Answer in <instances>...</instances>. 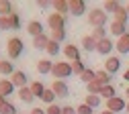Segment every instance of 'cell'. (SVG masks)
Wrapping results in <instances>:
<instances>
[{
	"label": "cell",
	"mask_w": 129,
	"mask_h": 114,
	"mask_svg": "<svg viewBox=\"0 0 129 114\" xmlns=\"http://www.w3.org/2000/svg\"><path fill=\"white\" fill-rule=\"evenodd\" d=\"M27 33H29V35L31 37H39V35H43V25L39 23V21H31L29 25H27Z\"/></svg>",
	"instance_id": "obj_15"
},
{
	"label": "cell",
	"mask_w": 129,
	"mask_h": 114,
	"mask_svg": "<svg viewBox=\"0 0 129 114\" xmlns=\"http://www.w3.org/2000/svg\"><path fill=\"white\" fill-rule=\"evenodd\" d=\"M90 37H92L96 43H99V41H103V39H107V29H94Z\"/></svg>",
	"instance_id": "obj_35"
},
{
	"label": "cell",
	"mask_w": 129,
	"mask_h": 114,
	"mask_svg": "<svg viewBox=\"0 0 129 114\" xmlns=\"http://www.w3.org/2000/svg\"><path fill=\"white\" fill-rule=\"evenodd\" d=\"M51 41L55 43H61V41H66V31H51Z\"/></svg>",
	"instance_id": "obj_36"
},
{
	"label": "cell",
	"mask_w": 129,
	"mask_h": 114,
	"mask_svg": "<svg viewBox=\"0 0 129 114\" xmlns=\"http://www.w3.org/2000/svg\"><path fill=\"white\" fill-rule=\"evenodd\" d=\"M51 75H53L55 79H66V77L74 75V71H72V63H66V61H57V63H53Z\"/></svg>",
	"instance_id": "obj_3"
},
{
	"label": "cell",
	"mask_w": 129,
	"mask_h": 114,
	"mask_svg": "<svg viewBox=\"0 0 129 114\" xmlns=\"http://www.w3.org/2000/svg\"><path fill=\"white\" fill-rule=\"evenodd\" d=\"M125 98H127V102H129V88L125 90Z\"/></svg>",
	"instance_id": "obj_45"
},
{
	"label": "cell",
	"mask_w": 129,
	"mask_h": 114,
	"mask_svg": "<svg viewBox=\"0 0 129 114\" xmlns=\"http://www.w3.org/2000/svg\"><path fill=\"white\" fill-rule=\"evenodd\" d=\"M51 6H53V8H55V12H57V14H61V16L70 14V4H68V0H53Z\"/></svg>",
	"instance_id": "obj_14"
},
{
	"label": "cell",
	"mask_w": 129,
	"mask_h": 114,
	"mask_svg": "<svg viewBox=\"0 0 129 114\" xmlns=\"http://www.w3.org/2000/svg\"><path fill=\"white\" fill-rule=\"evenodd\" d=\"M125 106H127V102H125V98H121V96H115V98H111V100H107V110L109 112H123L125 110Z\"/></svg>",
	"instance_id": "obj_6"
},
{
	"label": "cell",
	"mask_w": 129,
	"mask_h": 114,
	"mask_svg": "<svg viewBox=\"0 0 129 114\" xmlns=\"http://www.w3.org/2000/svg\"><path fill=\"white\" fill-rule=\"evenodd\" d=\"M119 6H121V4L117 2V0H107V2H105V8H103V10H105L107 14H115V12L119 10Z\"/></svg>",
	"instance_id": "obj_28"
},
{
	"label": "cell",
	"mask_w": 129,
	"mask_h": 114,
	"mask_svg": "<svg viewBox=\"0 0 129 114\" xmlns=\"http://www.w3.org/2000/svg\"><path fill=\"white\" fill-rule=\"evenodd\" d=\"M0 114H17V106L10 104V102H6L2 108H0Z\"/></svg>",
	"instance_id": "obj_37"
},
{
	"label": "cell",
	"mask_w": 129,
	"mask_h": 114,
	"mask_svg": "<svg viewBox=\"0 0 129 114\" xmlns=\"http://www.w3.org/2000/svg\"><path fill=\"white\" fill-rule=\"evenodd\" d=\"M19 98H21V100H23L25 104H31V102L35 100V96H33V92H31V88H29V86L19 90Z\"/></svg>",
	"instance_id": "obj_20"
},
{
	"label": "cell",
	"mask_w": 129,
	"mask_h": 114,
	"mask_svg": "<svg viewBox=\"0 0 129 114\" xmlns=\"http://www.w3.org/2000/svg\"><path fill=\"white\" fill-rule=\"evenodd\" d=\"M76 114H94V112H92V108H90V106H86V104H80V106L76 108Z\"/></svg>",
	"instance_id": "obj_38"
},
{
	"label": "cell",
	"mask_w": 129,
	"mask_h": 114,
	"mask_svg": "<svg viewBox=\"0 0 129 114\" xmlns=\"http://www.w3.org/2000/svg\"><path fill=\"white\" fill-rule=\"evenodd\" d=\"M14 71V63H10V59H0V75H12Z\"/></svg>",
	"instance_id": "obj_16"
},
{
	"label": "cell",
	"mask_w": 129,
	"mask_h": 114,
	"mask_svg": "<svg viewBox=\"0 0 129 114\" xmlns=\"http://www.w3.org/2000/svg\"><path fill=\"white\" fill-rule=\"evenodd\" d=\"M86 90H88V94H94V96H101V90H103V86L99 84V81H90V84H86Z\"/></svg>",
	"instance_id": "obj_32"
},
{
	"label": "cell",
	"mask_w": 129,
	"mask_h": 114,
	"mask_svg": "<svg viewBox=\"0 0 129 114\" xmlns=\"http://www.w3.org/2000/svg\"><path fill=\"white\" fill-rule=\"evenodd\" d=\"M51 69H53V61H49V59H39V61H37V71H39L41 75L51 73Z\"/></svg>",
	"instance_id": "obj_17"
},
{
	"label": "cell",
	"mask_w": 129,
	"mask_h": 114,
	"mask_svg": "<svg viewBox=\"0 0 129 114\" xmlns=\"http://www.w3.org/2000/svg\"><path fill=\"white\" fill-rule=\"evenodd\" d=\"M119 69H121V59H119V57H113V55L107 57V61H105V71L113 75V73H117Z\"/></svg>",
	"instance_id": "obj_11"
},
{
	"label": "cell",
	"mask_w": 129,
	"mask_h": 114,
	"mask_svg": "<svg viewBox=\"0 0 129 114\" xmlns=\"http://www.w3.org/2000/svg\"><path fill=\"white\" fill-rule=\"evenodd\" d=\"M109 23V14L103 8H94L92 12H88V25L94 29H105V25Z\"/></svg>",
	"instance_id": "obj_1"
},
{
	"label": "cell",
	"mask_w": 129,
	"mask_h": 114,
	"mask_svg": "<svg viewBox=\"0 0 129 114\" xmlns=\"http://www.w3.org/2000/svg\"><path fill=\"white\" fill-rule=\"evenodd\" d=\"M14 92V86H12V81L10 79H0V96H10Z\"/></svg>",
	"instance_id": "obj_19"
},
{
	"label": "cell",
	"mask_w": 129,
	"mask_h": 114,
	"mask_svg": "<svg viewBox=\"0 0 129 114\" xmlns=\"http://www.w3.org/2000/svg\"><path fill=\"white\" fill-rule=\"evenodd\" d=\"M4 104H6V98H4V96H0V108H2Z\"/></svg>",
	"instance_id": "obj_43"
},
{
	"label": "cell",
	"mask_w": 129,
	"mask_h": 114,
	"mask_svg": "<svg viewBox=\"0 0 129 114\" xmlns=\"http://www.w3.org/2000/svg\"><path fill=\"white\" fill-rule=\"evenodd\" d=\"M115 49L121 53V55H125V53H129V33H125L123 37H119L117 39V43H115Z\"/></svg>",
	"instance_id": "obj_13"
},
{
	"label": "cell",
	"mask_w": 129,
	"mask_h": 114,
	"mask_svg": "<svg viewBox=\"0 0 129 114\" xmlns=\"http://www.w3.org/2000/svg\"><path fill=\"white\" fill-rule=\"evenodd\" d=\"M101 114H115V112H109V110H105V112H101Z\"/></svg>",
	"instance_id": "obj_46"
},
{
	"label": "cell",
	"mask_w": 129,
	"mask_h": 114,
	"mask_svg": "<svg viewBox=\"0 0 129 114\" xmlns=\"http://www.w3.org/2000/svg\"><path fill=\"white\" fill-rule=\"evenodd\" d=\"M37 6H39L41 10H45V8H49V6H51V2H47V0H39Z\"/></svg>",
	"instance_id": "obj_41"
},
{
	"label": "cell",
	"mask_w": 129,
	"mask_h": 114,
	"mask_svg": "<svg viewBox=\"0 0 129 114\" xmlns=\"http://www.w3.org/2000/svg\"><path fill=\"white\" fill-rule=\"evenodd\" d=\"M27 79H29V75H27L25 71H19V69L10 75L12 86H14V88H19V90H21V88H27Z\"/></svg>",
	"instance_id": "obj_10"
},
{
	"label": "cell",
	"mask_w": 129,
	"mask_h": 114,
	"mask_svg": "<svg viewBox=\"0 0 129 114\" xmlns=\"http://www.w3.org/2000/svg\"><path fill=\"white\" fill-rule=\"evenodd\" d=\"M125 8H127V14H129V2H127V6H125Z\"/></svg>",
	"instance_id": "obj_48"
},
{
	"label": "cell",
	"mask_w": 129,
	"mask_h": 114,
	"mask_svg": "<svg viewBox=\"0 0 129 114\" xmlns=\"http://www.w3.org/2000/svg\"><path fill=\"white\" fill-rule=\"evenodd\" d=\"M14 12V6L8 2V0H0V16H8Z\"/></svg>",
	"instance_id": "obj_23"
},
{
	"label": "cell",
	"mask_w": 129,
	"mask_h": 114,
	"mask_svg": "<svg viewBox=\"0 0 129 114\" xmlns=\"http://www.w3.org/2000/svg\"><path fill=\"white\" fill-rule=\"evenodd\" d=\"M84 69H86V65H84V61H82V59L72 63V71H74L76 75H82V73H84Z\"/></svg>",
	"instance_id": "obj_34"
},
{
	"label": "cell",
	"mask_w": 129,
	"mask_h": 114,
	"mask_svg": "<svg viewBox=\"0 0 129 114\" xmlns=\"http://www.w3.org/2000/svg\"><path fill=\"white\" fill-rule=\"evenodd\" d=\"M45 51L49 53V55H59V43H55V41L49 39V43H47V47H45Z\"/></svg>",
	"instance_id": "obj_33"
},
{
	"label": "cell",
	"mask_w": 129,
	"mask_h": 114,
	"mask_svg": "<svg viewBox=\"0 0 129 114\" xmlns=\"http://www.w3.org/2000/svg\"><path fill=\"white\" fill-rule=\"evenodd\" d=\"M123 79H125V81H129V69H125V73H123Z\"/></svg>",
	"instance_id": "obj_44"
},
{
	"label": "cell",
	"mask_w": 129,
	"mask_h": 114,
	"mask_svg": "<svg viewBox=\"0 0 129 114\" xmlns=\"http://www.w3.org/2000/svg\"><path fill=\"white\" fill-rule=\"evenodd\" d=\"M115 96H117V90H115V86H113V84L103 86V90H101V98H105V100H111V98H115Z\"/></svg>",
	"instance_id": "obj_21"
},
{
	"label": "cell",
	"mask_w": 129,
	"mask_h": 114,
	"mask_svg": "<svg viewBox=\"0 0 129 114\" xmlns=\"http://www.w3.org/2000/svg\"><path fill=\"white\" fill-rule=\"evenodd\" d=\"M61 114H76L74 106H61Z\"/></svg>",
	"instance_id": "obj_40"
},
{
	"label": "cell",
	"mask_w": 129,
	"mask_h": 114,
	"mask_svg": "<svg viewBox=\"0 0 129 114\" xmlns=\"http://www.w3.org/2000/svg\"><path fill=\"white\" fill-rule=\"evenodd\" d=\"M101 100H103L101 96H94V94H88V96L84 98V104H86V106H90V108L94 110V108H99V106H101Z\"/></svg>",
	"instance_id": "obj_22"
},
{
	"label": "cell",
	"mask_w": 129,
	"mask_h": 114,
	"mask_svg": "<svg viewBox=\"0 0 129 114\" xmlns=\"http://www.w3.org/2000/svg\"><path fill=\"white\" fill-rule=\"evenodd\" d=\"M125 112H127V114H129V102H127V106H125Z\"/></svg>",
	"instance_id": "obj_47"
},
{
	"label": "cell",
	"mask_w": 129,
	"mask_h": 114,
	"mask_svg": "<svg viewBox=\"0 0 129 114\" xmlns=\"http://www.w3.org/2000/svg\"><path fill=\"white\" fill-rule=\"evenodd\" d=\"M23 49H25V45H23V39H21V37H10L8 43H6L8 59H19V57L23 55Z\"/></svg>",
	"instance_id": "obj_2"
},
{
	"label": "cell",
	"mask_w": 129,
	"mask_h": 114,
	"mask_svg": "<svg viewBox=\"0 0 129 114\" xmlns=\"http://www.w3.org/2000/svg\"><path fill=\"white\" fill-rule=\"evenodd\" d=\"M51 92L57 96V98H66L68 94H70V88H68V84L63 79H53L51 81Z\"/></svg>",
	"instance_id": "obj_7"
},
{
	"label": "cell",
	"mask_w": 129,
	"mask_h": 114,
	"mask_svg": "<svg viewBox=\"0 0 129 114\" xmlns=\"http://www.w3.org/2000/svg\"><path fill=\"white\" fill-rule=\"evenodd\" d=\"M29 114H45V110H43V108H33Z\"/></svg>",
	"instance_id": "obj_42"
},
{
	"label": "cell",
	"mask_w": 129,
	"mask_h": 114,
	"mask_svg": "<svg viewBox=\"0 0 129 114\" xmlns=\"http://www.w3.org/2000/svg\"><path fill=\"white\" fill-rule=\"evenodd\" d=\"M29 88H31V92H33V96L41 100V96H43V92H45V86L41 84V81H33Z\"/></svg>",
	"instance_id": "obj_26"
},
{
	"label": "cell",
	"mask_w": 129,
	"mask_h": 114,
	"mask_svg": "<svg viewBox=\"0 0 129 114\" xmlns=\"http://www.w3.org/2000/svg\"><path fill=\"white\" fill-rule=\"evenodd\" d=\"M55 94L51 92V88H45V92H43V96H41V100L47 104V106H51V104H55Z\"/></svg>",
	"instance_id": "obj_27"
},
{
	"label": "cell",
	"mask_w": 129,
	"mask_h": 114,
	"mask_svg": "<svg viewBox=\"0 0 129 114\" xmlns=\"http://www.w3.org/2000/svg\"><path fill=\"white\" fill-rule=\"evenodd\" d=\"M63 55H66V59L70 61V63H74V61H80V49L76 47V45H66L63 47Z\"/></svg>",
	"instance_id": "obj_12"
},
{
	"label": "cell",
	"mask_w": 129,
	"mask_h": 114,
	"mask_svg": "<svg viewBox=\"0 0 129 114\" xmlns=\"http://www.w3.org/2000/svg\"><path fill=\"white\" fill-rule=\"evenodd\" d=\"M127 19H129L127 8H125V6H119V10L115 12V21H117V23H123V25H127Z\"/></svg>",
	"instance_id": "obj_29"
},
{
	"label": "cell",
	"mask_w": 129,
	"mask_h": 114,
	"mask_svg": "<svg viewBox=\"0 0 129 114\" xmlns=\"http://www.w3.org/2000/svg\"><path fill=\"white\" fill-rule=\"evenodd\" d=\"M68 4H70V14H74V16L86 14V2L84 0H68Z\"/></svg>",
	"instance_id": "obj_9"
},
{
	"label": "cell",
	"mask_w": 129,
	"mask_h": 114,
	"mask_svg": "<svg viewBox=\"0 0 129 114\" xmlns=\"http://www.w3.org/2000/svg\"><path fill=\"white\" fill-rule=\"evenodd\" d=\"M0 29L2 31H17V29H21V16L17 14V12H12V14H8V16H0Z\"/></svg>",
	"instance_id": "obj_4"
},
{
	"label": "cell",
	"mask_w": 129,
	"mask_h": 114,
	"mask_svg": "<svg viewBox=\"0 0 129 114\" xmlns=\"http://www.w3.org/2000/svg\"><path fill=\"white\" fill-rule=\"evenodd\" d=\"M80 79H82L84 84H90V81H94V79H96V71H94V69H88V67H86V69H84V73L80 75Z\"/></svg>",
	"instance_id": "obj_31"
},
{
	"label": "cell",
	"mask_w": 129,
	"mask_h": 114,
	"mask_svg": "<svg viewBox=\"0 0 129 114\" xmlns=\"http://www.w3.org/2000/svg\"><path fill=\"white\" fill-rule=\"evenodd\" d=\"M96 81H99L101 86H109L111 84V73H107L105 69H99L96 71Z\"/></svg>",
	"instance_id": "obj_25"
},
{
	"label": "cell",
	"mask_w": 129,
	"mask_h": 114,
	"mask_svg": "<svg viewBox=\"0 0 129 114\" xmlns=\"http://www.w3.org/2000/svg\"><path fill=\"white\" fill-rule=\"evenodd\" d=\"M45 114H61V108H59L57 104H51V106H47Z\"/></svg>",
	"instance_id": "obj_39"
},
{
	"label": "cell",
	"mask_w": 129,
	"mask_h": 114,
	"mask_svg": "<svg viewBox=\"0 0 129 114\" xmlns=\"http://www.w3.org/2000/svg\"><path fill=\"white\" fill-rule=\"evenodd\" d=\"M113 49H115V43H113L109 37L96 43V53H101V55H105V57H111V51H113Z\"/></svg>",
	"instance_id": "obj_8"
},
{
	"label": "cell",
	"mask_w": 129,
	"mask_h": 114,
	"mask_svg": "<svg viewBox=\"0 0 129 114\" xmlns=\"http://www.w3.org/2000/svg\"><path fill=\"white\" fill-rule=\"evenodd\" d=\"M109 31H111L115 37H123L125 33H127V25H123V23H117V21H113V23H111V27H109Z\"/></svg>",
	"instance_id": "obj_18"
},
{
	"label": "cell",
	"mask_w": 129,
	"mask_h": 114,
	"mask_svg": "<svg viewBox=\"0 0 129 114\" xmlns=\"http://www.w3.org/2000/svg\"><path fill=\"white\" fill-rule=\"evenodd\" d=\"M47 27H49L51 31H63V29H66V16H61L57 12L49 14V16H47Z\"/></svg>",
	"instance_id": "obj_5"
},
{
	"label": "cell",
	"mask_w": 129,
	"mask_h": 114,
	"mask_svg": "<svg viewBox=\"0 0 129 114\" xmlns=\"http://www.w3.org/2000/svg\"><path fill=\"white\" fill-rule=\"evenodd\" d=\"M82 47L86 49V51H96V41H94L90 35H86V37L82 39Z\"/></svg>",
	"instance_id": "obj_30"
},
{
	"label": "cell",
	"mask_w": 129,
	"mask_h": 114,
	"mask_svg": "<svg viewBox=\"0 0 129 114\" xmlns=\"http://www.w3.org/2000/svg\"><path fill=\"white\" fill-rule=\"evenodd\" d=\"M47 43H49V37H47L45 33L33 39V47H35V49H45V47H47Z\"/></svg>",
	"instance_id": "obj_24"
}]
</instances>
